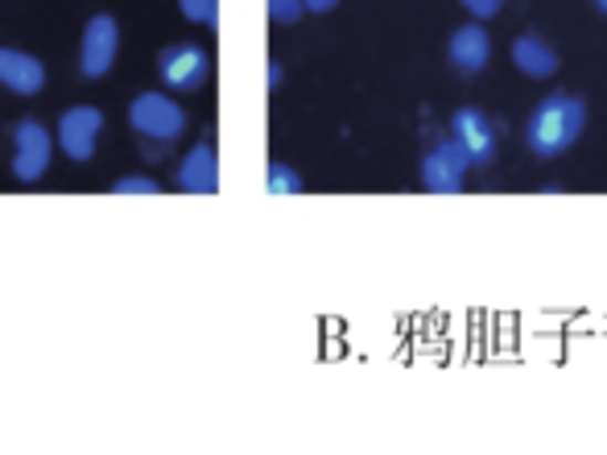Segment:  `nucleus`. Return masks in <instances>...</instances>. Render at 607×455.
Returning <instances> with one entry per match:
<instances>
[{
  "instance_id": "5",
  "label": "nucleus",
  "mask_w": 607,
  "mask_h": 455,
  "mask_svg": "<svg viewBox=\"0 0 607 455\" xmlns=\"http://www.w3.org/2000/svg\"><path fill=\"white\" fill-rule=\"evenodd\" d=\"M451 142L468 154L471 166H492V157H496V128H492V121H488L480 108H471V104L454 108Z\"/></svg>"
},
{
  "instance_id": "11",
  "label": "nucleus",
  "mask_w": 607,
  "mask_h": 455,
  "mask_svg": "<svg viewBox=\"0 0 607 455\" xmlns=\"http://www.w3.org/2000/svg\"><path fill=\"white\" fill-rule=\"evenodd\" d=\"M178 190H187V195H216L219 190L216 145L199 142L187 157H182V166H178Z\"/></svg>"
},
{
  "instance_id": "15",
  "label": "nucleus",
  "mask_w": 607,
  "mask_h": 455,
  "mask_svg": "<svg viewBox=\"0 0 607 455\" xmlns=\"http://www.w3.org/2000/svg\"><path fill=\"white\" fill-rule=\"evenodd\" d=\"M302 13H306V0H269V17L278 25H294L302 21Z\"/></svg>"
},
{
  "instance_id": "4",
  "label": "nucleus",
  "mask_w": 607,
  "mask_h": 455,
  "mask_svg": "<svg viewBox=\"0 0 607 455\" xmlns=\"http://www.w3.org/2000/svg\"><path fill=\"white\" fill-rule=\"evenodd\" d=\"M116 50H121V25L116 17L95 13L83 30V46H79V66L87 79H104L116 63Z\"/></svg>"
},
{
  "instance_id": "19",
  "label": "nucleus",
  "mask_w": 607,
  "mask_h": 455,
  "mask_svg": "<svg viewBox=\"0 0 607 455\" xmlns=\"http://www.w3.org/2000/svg\"><path fill=\"white\" fill-rule=\"evenodd\" d=\"M265 79H269V87H281V63H269Z\"/></svg>"
},
{
  "instance_id": "1",
  "label": "nucleus",
  "mask_w": 607,
  "mask_h": 455,
  "mask_svg": "<svg viewBox=\"0 0 607 455\" xmlns=\"http://www.w3.org/2000/svg\"><path fill=\"white\" fill-rule=\"evenodd\" d=\"M583 128H587V104L571 92H554L533 108L525 142L537 157H562L583 137Z\"/></svg>"
},
{
  "instance_id": "8",
  "label": "nucleus",
  "mask_w": 607,
  "mask_h": 455,
  "mask_svg": "<svg viewBox=\"0 0 607 455\" xmlns=\"http://www.w3.org/2000/svg\"><path fill=\"white\" fill-rule=\"evenodd\" d=\"M50 154H54V142L38 121H21L13 128V174L21 183H38L50 166Z\"/></svg>"
},
{
  "instance_id": "9",
  "label": "nucleus",
  "mask_w": 607,
  "mask_h": 455,
  "mask_svg": "<svg viewBox=\"0 0 607 455\" xmlns=\"http://www.w3.org/2000/svg\"><path fill=\"white\" fill-rule=\"evenodd\" d=\"M447 59H451V66L463 79H475L483 66L492 63V33L483 30L480 21H471V25H463V30H454L451 42H447Z\"/></svg>"
},
{
  "instance_id": "20",
  "label": "nucleus",
  "mask_w": 607,
  "mask_h": 455,
  "mask_svg": "<svg viewBox=\"0 0 607 455\" xmlns=\"http://www.w3.org/2000/svg\"><path fill=\"white\" fill-rule=\"evenodd\" d=\"M595 4H599V13H604V17H607V0H595Z\"/></svg>"
},
{
  "instance_id": "3",
  "label": "nucleus",
  "mask_w": 607,
  "mask_h": 455,
  "mask_svg": "<svg viewBox=\"0 0 607 455\" xmlns=\"http://www.w3.org/2000/svg\"><path fill=\"white\" fill-rule=\"evenodd\" d=\"M100 133H104V112L92 108V104H75L59 116V149L71 162H92Z\"/></svg>"
},
{
  "instance_id": "14",
  "label": "nucleus",
  "mask_w": 607,
  "mask_h": 455,
  "mask_svg": "<svg viewBox=\"0 0 607 455\" xmlns=\"http://www.w3.org/2000/svg\"><path fill=\"white\" fill-rule=\"evenodd\" d=\"M178 9L187 21H199V25H216L219 21V0H178Z\"/></svg>"
},
{
  "instance_id": "18",
  "label": "nucleus",
  "mask_w": 607,
  "mask_h": 455,
  "mask_svg": "<svg viewBox=\"0 0 607 455\" xmlns=\"http://www.w3.org/2000/svg\"><path fill=\"white\" fill-rule=\"evenodd\" d=\"M331 9H339V0H306V13H331Z\"/></svg>"
},
{
  "instance_id": "7",
  "label": "nucleus",
  "mask_w": 607,
  "mask_h": 455,
  "mask_svg": "<svg viewBox=\"0 0 607 455\" xmlns=\"http://www.w3.org/2000/svg\"><path fill=\"white\" fill-rule=\"evenodd\" d=\"M157 71L174 92H195L202 79L211 75V59H207V50L178 42V46H166L157 54Z\"/></svg>"
},
{
  "instance_id": "17",
  "label": "nucleus",
  "mask_w": 607,
  "mask_h": 455,
  "mask_svg": "<svg viewBox=\"0 0 607 455\" xmlns=\"http://www.w3.org/2000/svg\"><path fill=\"white\" fill-rule=\"evenodd\" d=\"M459 4H463L475 21H488V17H496L500 9H504V0H459Z\"/></svg>"
},
{
  "instance_id": "10",
  "label": "nucleus",
  "mask_w": 607,
  "mask_h": 455,
  "mask_svg": "<svg viewBox=\"0 0 607 455\" xmlns=\"http://www.w3.org/2000/svg\"><path fill=\"white\" fill-rule=\"evenodd\" d=\"M0 87H9L13 95H38L46 87V66L25 50L0 46Z\"/></svg>"
},
{
  "instance_id": "6",
  "label": "nucleus",
  "mask_w": 607,
  "mask_h": 455,
  "mask_svg": "<svg viewBox=\"0 0 607 455\" xmlns=\"http://www.w3.org/2000/svg\"><path fill=\"white\" fill-rule=\"evenodd\" d=\"M468 170H471L468 154L454 142H442L438 149H430V154L421 157V187L430 190V195H459Z\"/></svg>"
},
{
  "instance_id": "2",
  "label": "nucleus",
  "mask_w": 607,
  "mask_h": 455,
  "mask_svg": "<svg viewBox=\"0 0 607 455\" xmlns=\"http://www.w3.org/2000/svg\"><path fill=\"white\" fill-rule=\"evenodd\" d=\"M128 125H133V133L149 137V142H174L187 128V112H182V104H174L170 95L140 92L128 104Z\"/></svg>"
},
{
  "instance_id": "13",
  "label": "nucleus",
  "mask_w": 607,
  "mask_h": 455,
  "mask_svg": "<svg viewBox=\"0 0 607 455\" xmlns=\"http://www.w3.org/2000/svg\"><path fill=\"white\" fill-rule=\"evenodd\" d=\"M302 187H306V183H302V174H297L294 166H285V162H269V178H265L269 195H297Z\"/></svg>"
},
{
  "instance_id": "12",
  "label": "nucleus",
  "mask_w": 607,
  "mask_h": 455,
  "mask_svg": "<svg viewBox=\"0 0 607 455\" xmlns=\"http://www.w3.org/2000/svg\"><path fill=\"white\" fill-rule=\"evenodd\" d=\"M513 66L525 79H554L562 59H558V50L550 46V42H542L537 33H521L513 42Z\"/></svg>"
},
{
  "instance_id": "16",
  "label": "nucleus",
  "mask_w": 607,
  "mask_h": 455,
  "mask_svg": "<svg viewBox=\"0 0 607 455\" xmlns=\"http://www.w3.org/2000/svg\"><path fill=\"white\" fill-rule=\"evenodd\" d=\"M112 190H116V195H161V187H157L154 178H137V174H133V178H116Z\"/></svg>"
}]
</instances>
